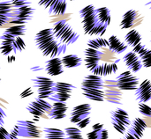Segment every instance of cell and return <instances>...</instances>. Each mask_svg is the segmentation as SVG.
Wrapping results in <instances>:
<instances>
[{
  "instance_id": "30bf717a",
  "label": "cell",
  "mask_w": 151,
  "mask_h": 139,
  "mask_svg": "<svg viewBox=\"0 0 151 139\" xmlns=\"http://www.w3.org/2000/svg\"><path fill=\"white\" fill-rule=\"evenodd\" d=\"M117 86L119 89L125 91H134L138 89L139 86V78L132 74L131 71H124L120 75H119L116 78Z\"/></svg>"
},
{
  "instance_id": "484cf974",
  "label": "cell",
  "mask_w": 151,
  "mask_h": 139,
  "mask_svg": "<svg viewBox=\"0 0 151 139\" xmlns=\"http://www.w3.org/2000/svg\"><path fill=\"white\" fill-rule=\"evenodd\" d=\"M109 48L115 54H121L127 49V45L122 42L116 35H111L109 40Z\"/></svg>"
},
{
  "instance_id": "7a4b0ae2",
  "label": "cell",
  "mask_w": 151,
  "mask_h": 139,
  "mask_svg": "<svg viewBox=\"0 0 151 139\" xmlns=\"http://www.w3.org/2000/svg\"><path fill=\"white\" fill-rule=\"evenodd\" d=\"M82 94L88 100L103 102L105 100L104 81L101 77L90 74L86 76L81 85Z\"/></svg>"
},
{
  "instance_id": "5b68a950",
  "label": "cell",
  "mask_w": 151,
  "mask_h": 139,
  "mask_svg": "<svg viewBox=\"0 0 151 139\" xmlns=\"http://www.w3.org/2000/svg\"><path fill=\"white\" fill-rule=\"evenodd\" d=\"M26 48V43L21 37H16L4 32L1 35V53L9 56L12 53L21 52Z\"/></svg>"
},
{
  "instance_id": "d6a6232c",
  "label": "cell",
  "mask_w": 151,
  "mask_h": 139,
  "mask_svg": "<svg viewBox=\"0 0 151 139\" xmlns=\"http://www.w3.org/2000/svg\"><path fill=\"white\" fill-rule=\"evenodd\" d=\"M27 27L25 25H16L7 28L4 32L16 37H21L26 34Z\"/></svg>"
},
{
  "instance_id": "6da1fadb",
  "label": "cell",
  "mask_w": 151,
  "mask_h": 139,
  "mask_svg": "<svg viewBox=\"0 0 151 139\" xmlns=\"http://www.w3.org/2000/svg\"><path fill=\"white\" fill-rule=\"evenodd\" d=\"M35 42L42 56L56 58L66 51L65 45L60 43L54 36L52 28L41 30L35 34Z\"/></svg>"
},
{
  "instance_id": "b9f144b4",
  "label": "cell",
  "mask_w": 151,
  "mask_h": 139,
  "mask_svg": "<svg viewBox=\"0 0 151 139\" xmlns=\"http://www.w3.org/2000/svg\"><path fill=\"white\" fill-rule=\"evenodd\" d=\"M150 41H151V40H150Z\"/></svg>"
},
{
  "instance_id": "e0dca14e",
  "label": "cell",
  "mask_w": 151,
  "mask_h": 139,
  "mask_svg": "<svg viewBox=\"0 0 151 139\" xmlns=\"http://www.w3.org/2000/svg\"><path fill=\"white\" fill-rule=\"evenodd\" d=\"M85 55V64L88 70L91 72L96 70L101 62V50L88 48L84 51Z\"/></svg>"
},
{
  "instance_id": "ffe728a7",
  "label": "cell",
  "mask_w": 151,
  "mask_h": 139,
  "mask_svg": "<svg viewBox=\"0 0 151 139\" xmlns=\"http://www.w3.org/2000/svg\"><path fill=\"white\" fill-rule=\"evenodd\" d=\"M62 59L58 57L50 58L45 63V71L50 76H58L64 72Z\"/></svg>"
},
{
  "instance_id": "4316f807",
  "label": "cell",
  "mask_w": 151,
  "mask_h": 139,
  "mask_svg": "<svg viewBox=\"0 0 151 139\" xmlns=\"http://www.w3.org/2000/svg\"><path fill=\"white\" fill-rule=\"evenodd\" d=\"M96 17L99 21V23L106 27L111 24V11L107 7H101L96 10Z\"/></svg>"
},
{
  "instance_id": "603a6c76",
  "label": "cell",
  "mask_w": 151,
  "mask_h": 139,
  "mask_svg": "<svg viewBox=\"0 0 151 139\" xmlns=\"http://www.w3.org/2000/svg\"><path fill=\"white\" fill-rule=\"evenodd\" d=\"M67 105L65 103L63 102H54L52 105V109L51 111L49 113V117L50 119L52 120H60V119H64L66 115V111H67Z\"/></svg>"
},
{
  "instance_id": "7402d4cb",
  "label": "cell",
  "mask_w": 151,
  "mask_h": 139,
  "mask_svg": "<svg viewBox=\"0 0 151 139\" xmlns=\"http://www.w3.org/2000/svg\"><path fill=\"white\" fill-rule=\"evenodd\" d=\"M14 7L12 2L1 1L0 2V19L1 25L3 26L6 22H11Z\"/></svg>"
},
{
  "instance_id": "f546056e",
  "label": "cell",
  "mask_w": 151,
  "mask_h": 139,
  "mask_svg": "<svg viewBox=\"0 0 151 139\" xmlns=\"http://www.w3.org/2000/svg\"><path fill=\"white\" fill-rule=\"evenodd\" d=\"M43 133L45 135V139H66V135L65 131L55 129V128H43Z\"/></svg>"
},
{
  "instance_id": "60d3db41",
  "label": "cell",
  "mask_w": 151,
  "mask_h": 139,
  "mask_svg": "<svg viewBox=\"0 0 151 139\" xmlns=\"http://www.w3.org/2000/svg\"><path fill=\"white\" fill-rule=\"evenodd\" d=\"M0 112H1V127H3V124H4V110H3V109H1Z\"/></svg>"
},
{
  "instance_id": "9c48e42d",
  "label": "cell",
  "mask_w": 151,
  "mask_h": 139,
  "mask_svg": "<svg viewBox=\"0 0 151 139\" xmlns=\"http://www.w3.org/2000/svg\"><path fill=\"white\" fill-rule=\"evenodd\" d=\"M34 86L37 89L38 99H49L53 93V87L55 82L45 77H36L32 79Z\"/></svg>"
},
{
  "instance_id": "277c9868",
  "label": "cell",
  "mask_w": 151,
  "mask_h": 139,
  "mask_svg": "<svg viewBox=\"0 0 151 139\" xmlns=\"http://www.w3.org/2000/svg\"><path fill=\"white\" fill-rule=\"evenodd\" d=\"M52 29L55 38L65 46L75 43L80 37L66 19L58 21Z\"/></svg>"
},
{
  "instance_id": "e575fe53",
  "label": "cell",
  "mask_w": 151,
  "mask_h": 139,
  "mask_svg": "<svg viewBox=\"0 0 151 139\" xmlns=\"http://www.w3.org/2000/svg\"><path fill=\"white\" fill-rule=\"evenodd\" d=\"M139 112L142 115L145 117H151V108L146 105L145 103H139L138 104Z\"/></svg>"
},
{
  "instance_id": "52a82bcc",
  "label": "cell",
  "mask_w": 151,
  "mask_h": 139,
  "mask_svg": "<svg viewBox=\"0 0 151 139\" xmlns=\"http://www.w3.org/2000/svg\"><path fill=\"white\" fill-rule=\"evenodd\" d=\"M74 88H75L74 86L68 83L55 82V86L53 87V93L49 98V100L54 102L65 103L71 98L73 90Z\"/></svg>"
},
{
  "instance_id": "74e56055",
  "label": "cell",
  "mask_w": 151,
  "mask_h": 139,
  "mask_svg": "<svg viewBox=\"0 0 151 139\" xmlns=\"http://www.w3.org/2000/svg\"><path fill=\"white\" fill-rule=\"evenodd\" d=\"M10 138H11V139H19V130H18L17 125L14 126L12 132L10 133Z\"/></svg>"
},
{
  "instance_id": "d6986e66",
  "label": "cell",
  "mask_w": 151,
  "mask_h": 139,
  "mask_svg": "<svg viewBox=\"0 0 151 139\" xmlns=\"http://www.w3.org/2000/svg\"><path fill=\"white\" fill-rule=\"evenodd\" d=\"M136 100L140 103H144L151 100V82L149 79L143 80L135 91Z\"/></svg>"
},
{
  "instance_id": "4fadbf2b",
  "label": "cell",
  "mask_w": 151,
  "mask_h": 139,
  "mask_svg": "<svg viewBox=\"0 0 151 139\" xmlns=\"http://www.w3.org/2000/svg\"><path fill=\"white\" fill-rule=\"evenodd\" d=\"M105 86V100L111 103L122 104V93L117 86V82L112 80H107L104 82Z\"/></svg>"
},
{
  "instance_id": "ac0fdd59",
  "label": "cell",
  "mask_w": 151,
  "mask_h": 139,
  "mask_svg": "<svg viewBox=\"0 0 151 139\" xmlns=\"http://www.w3.org/2000/svg\"><path fill=\"white\" fill-rule=\"evenodd\" d=\"M123 61H124L126 66L132 72H134V73L140 71L142 70V68L143 67V64H142L139 56L133 51L127 53L123 57Z\"/></svg>"
},
{
  "instance_id": "8d00e7d4",
  "label": "cell",
  "mask_w": 151,
  "mask_h": 139,
  "mask_svg": "<svg viewBox=\"0 0 151 139\" xmlns=\"http://www.w3.org/2000/svg\"><path fill=\"white\" fill-rule=\"evenodd\" d=\"M33 93H34V92H33L32 88H31V87H28V88H27L24 92H22V93H20L19 97H20L21 99H24V98H27V97H29V96L33 95Z\"/></svg>"
},
{
  "instance_id": "cb8c5ba5",
  "label": "cell",
  "mask_w": 151,
  "mask_h": 139,
  "mask_svg": "<svg viewBox=\"0 0 151 139\" xmlns=\"http://www.w3.org/2000/svg\"><path fill=\"white\" fill-rule=\"evenodd\" d=\"M88 139H108L109 133L103 123H96L92 126V130L88 133Z\"/></svg>"
},
{
  "instance_id": "2e32d148",
  "label": "cell",
  "mask_w": 151,
  "mask_h": 139,
  "mask_svg": "<svg viewBox=\"0 0 151 139\" xmlns=\"http://www.w3.org/2000/svg\"><path fill=\"white\" fill-rule=\"evenodd\" d=\"M38 4L43 6L50 14L62 15L66 11V2L62 0H41Z\"/></svg>"
},
{
  "instance_id": "44dd1931",
  "label": "cell",
  "mask_w": 151,
  "mask_h": 139,
  "mask_svg": "<svg viewBox=\"0 0 151 139\" xmlns=\"http://www.w3.org/2000/svg\"><path fill=\"white\" fill-rule=\"evenodd\" d=\"M147 128H148V125L144 122V120L137 117L132 122L131 126L129 127V130L127 132L133 135L136 139H142L143 137V133Z\"/></svg>"
},
{
  "instance_id": "3957f363",
  "label": "cell",
  "mask_w": 151,
  "mask_h": 139,
  "mask_svg": "<svg viewBox=\"0 0 151 139\" xmlns=\"http://www.w3.org/2000/svg\"><path fill=\"white\" fill-rule=\"evenodd\" d=\"M96 10L94 5L89 4L80 11L82 27L85 34L103 36L105 34L107 27L99 23Z\"/></svg>"
},
{
  "instance_id": "4dcf8cb0",
  "label": "cell",
  "mask_w": 151,
  "mask_h": 139,
  "mask_svg": "<svg viewBox=\"0 0 151 139\" xmlns=\"http://www.w3.org/2000/svg\"><path fill=\"white\" fill-rule=\"evenodd\" d=\"M137 55L139 56L143 67H151V49H148L145 46H143Z\"/></svg>"
},
{
  "instance_id": "f35d334b",
  "label": "cell",
  "mask_w": 151,
  "mask_h": 139,
  "mask_svg": "<svg viewBox=\"0 0 151 139\" xmlns=\"http://www.w3.org/2000/svg\"><path fill=\"white\" fill-rule=\"evenodd\" d=\"M0 130H1V139H11L10 133H8L7 130L4 129V127H0Z\"/></svg>"
},
{
  "instance_id": "ab89813d",
  "label": "cell",
  "mask_w": 151,
  "mask_h": 139,
  "mask_svg": "<svg viewBox=\"0 0 151 139\" xmlns=\"http://www.w3.org/2000/svg\"><path fill=\"white\" fill-rule=\"evenodd\" d=\"M121 139H136L133 135H131L129 132H127V133H126V135H125V137L124 138H122Z\"/></svg>"
},
{
  "instance_id": "7c38bea8",
  "label": "cell",
  "mask_w": 151,
  "mask_h": 139,
  "mask_svg": "<svg viewBox=\"0 0 151 139\" xmlns=\"http://www.w3.org/2000/svg\"><path fill=\"white\" fill-rule=\"evenodd\" d=\"M34 12L35 9L30 5L23 6L20 8H14L11 22L18 25H25L27 22L32 19Z\"/></svg>"
},
{
  "instance_id": "5bb4252c",
  "label": "cell",
  "mask_w": 151,
  "mask_h": 139,
  "mask_svg": "<svg viewBox=\"0 0 151 139\" xmlns=\"http://www.w3.org/2000/svg\"><path fill=\"white\" fill-rule=\"evenodd\" d=\"M52 106L47 102L44 100L41 99H35V101H31L30 104L27 107V110L33 115L35 116H42L46 114L49 115V113L51 111Z\"/></svg>"
},
{
  "instance_id": "d4e9b609",
  "label": "cell",
  "mask_w": 151,
  "mask_h": 139,
  "mask_svg": "<svg viewBox=\"0 0 151 139\" xmlns=\"http://www.w3.org/2000/svg\"><path fill=\"white\" fill-rule=\"evenodd\" d=\"M118 71V65L117 63H104V64H101L99 65L96 70H94L92 71V73L94 75H96V76H108V75H111L112 73H115L117 72Z\"/></svg>"
},
{
  "instance_id": "836d02e7",
  "label": "cell",
  "mask_w": 151,
  "mask_h": 139,
  "mask_svg": "<svg viewBox=\"0 0 151 139\" xmlns=\"http://www.w3.org/2000/svg\"><path fill=\"white\" fill-rule=\"evenodd\" d=\"M65 133L66 135V139H84L82 137L81 131L78 128L69 127L65 130Z\"/></svg>"
},
{
  "instance_id": "1f68e13d",
  "label": "cell",
  "mask_w": 151,
  "mask_h": 139,
  "mask_svg": "<svg viewBox=\"0 0 151 139\" xmlns=\"http://www.w3.org/2000/svg\"><path fill=\"white\" fill-rule=\"evenodd\" d=\"M88 48H94V49H101L103 48H109V41L106 39H103L101 37H98L96 39H91L88 41Z\"/></svg>"
},
{
  "instance_id": "8992f818",
  "label": "cell",
  "mask_w": 151,
  "mask_h": 139,
  "mask_svg": "<svg viewBox=\"0 0 151 139\" xmlns=\"http://www.w3.org/2000/svg\"><path fill=\"white\" fill-rule=\"evenodd\" d=\"M111 121L113 128L120 134H125L127 128L130 127L132 123L128 114L121 108L111 112Z\"/></svg>"
},
{
  "instance_id": "ba28073f",
  "label": "cell",
  "mask_w": 151,
  "mask_h": 139,
  "mask_svg": "<svg viewBox=\"0 0 151 139\" xmlns=\"http://www.w3.org/2000/svg\"><path fill=\"white\" fill-rule=\"evenodd\" d=\"M19 137L26 138H40L43 130L30 121H17Z\"/></svg>"
},
{
  "instance_id": "8fae6325",
  "label": "cell",
  "mask_w": 151,
  "mask_h": 139,
  "mask_svg": "<svg viewBox=\"0 0 151 139\" xmlns=\"http://www.w3.org/2000/svg\"><path fill=\"white\" fill-rule=\"evenodd\" d=\"M144 17L137 10H129L127 11L122 17L120 22L121 29H129L132 27H135L142 23Z\"/></svg>"
},
{
  "instance_id": "d590c367",
  "label": "cell",
  "mask_w": 151,
  "mask_h": 139,
  "mask_svg": "<svg viewBox=\"0 0 151 139\" xmlns=\"http://www.w3.org/2000/svg\"><path fill=\"white\" fill-rule=\"evenodd\" d=\"M12 5L14 8H20L23 6L29 5V4H30V2L25 1V0H15V1H12Z\"/></svg>"
},
{
  "instance_id": "83f0119b",
  "label": "cell",
  "mask_w": 151,
  "mask_h": 139,
  "mask_svg": "<svg viewBox=\"0 0 151 139\" xmlns=\"http://www.w3.org/2000/svg\"><path fill=\"white\" fill-rule=\"evenodd\" d=\"M142 39V35L135 29H133V30L129 31L125 35V41L127 43V45H129V46H131L133 48H135L139 44H141Z\"/></svg>"
},
{
  "instance_id": "9a60e30c",
  "label": "cell",
  "mask_w": 151,
  "mask_h": 139,
  "mask_svg": "<svg viewBox=\"0 0 151 139\" xmlns=\"http://www.w3.org/2000/svg\"><path fill=\"white\" fill-rule=\"evenodd\" d=\"M91 106L89 104H81L74 107L70 114V122L75 124L80 123L90 118Z\"/></svg>"
},
{
  "instance_id": "f1b7e54d",
  "label": "cell",
  "mask_w": 151,
  "mask_h": 139,
  "mask_svg": "<svg viewBox=\"0 0 151 139\" xmlns=\"http://www.w3.org/2000/svg\"><path fill=\"white\" fill-rule=\"evenodd\" d=\"M62 63L65 68H75L81 65L82 59L77 55L71 54V55L65 56L62 58Z\"/></svg>"
}]
</instances>
